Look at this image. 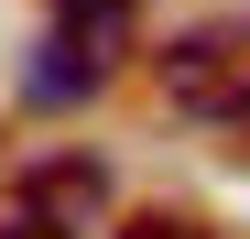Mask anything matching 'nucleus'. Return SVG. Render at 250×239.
<instances>
[{
    "label": "nucleus",
    "mask_w": 250,
    "mask_h": 239,
    "mask_svg": "<svg viewBox=\"0 0 250 239\" xmlns=\"http://www.w3.org/2000/svg\"><path fill=\"white\" fill-rule=\"evenodd\" d=\"M152 76H163V98H174L185 120H239V109H250V11L185 22L174 44L152 55Z\"/></svg>",
    "instance_id": "f257e3e1"
},
{
    "label": "nucleus",
    "mask_w": 250,
    "mask_h": 239,
    "mask_svg": "<svg viewBox=\"0 0 250 239\" xmlns=\"http://www.w3.org/2000/svg\"><path fill=\"white\" fill-rule=\"evenodd\" d=\"M98 196H109V174L87 163V152H55V163H33V185H22V207L65 228V218H87V207H98Z\"/></svg>",
    "instance_id": "f03ea898"
},
{
    "label": "nucleus",
    "mask_w": 250,
    "mask_h": 239,
    "mask_svg": "<svg viewBox=\"0 0 250 239\" xmlns=\"http://www.w3.org/2000/svg\"><path fill=\"white\" fill-rule=\"evenodd\" d=\"M98 76H109V55H87L76 33H55V44H44V65H33V98H44V109H65V98H87Z\"/></svg>",
    "instance_id": "7ed1b4c3"
},
{
    "label": "nucleus",
    "mask_w": 250,
    "mask_h": 239,
    "mask_svg": "<svg viewBox=\"0 0 250 239\" xmlns=\"http://www.w3.org/2000/svg\"><path fill=\"white\" fill-rule=\"evenodd\" d=\"M55 33H76L87 55L120 65V44H131V0H55Z\"/></svg>",
    "instance_id": "20e7f679"
},
{
    "label": "nucleus",
    "mask_w": 250,
    "mask_h": 239,
    "mask_svg": "<svg viewBox=\"0 0 250 239\" xmlns=\"http://www.w3.org/2000/svg\"><path fill=\"white\" fill-rule=\"evenodd\" d=\"M120 239H218L196 207H142V218H120Z\"/></svg>",
    "instance_id": "39448f33"
},
{
    "label": "nucleus",
    "mask_w": 250,
    "mask_h": 239,
    "mask_svg": "<svg viewBox=\"0 0 250 239\" xmlns=\"http://www.w3.org/2000/svg\"><path fill=\"white\" fill-rule=\"evenodd\" d=\"M0 239H76V228H55V218H33V207H22V218L0 228Z\"/></svg>",
    "instance_id": "423d86ee"
},
{
    "label": "nucleus",
    "mask_w": 250,
    "mask_h": 239,
    "mask_svg": "<svg viewBox=\"0 0 250 239\" xmlns=\"http://www.w3.org/2000/svg\"><path fill=\"white\" fill-rule=\"evenodd\" d=\"M229 131H239V152H250V109H239V120H229Z\"/></svg>",
    "instance_id": "0eeeda50"
}]
</instances>
